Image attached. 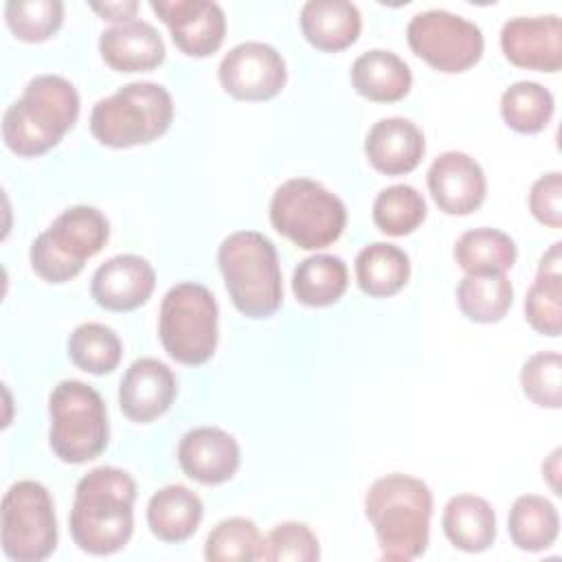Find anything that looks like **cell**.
<instances>
[{
    "label": "cell",
    "mask_w": 562,
    "mask_h": 562,
    "mask_svg": "<svg viewBox=\"0 0 562 562\" xmlns=\"http://www.w3.org/2000/svg\"><path fill=\"white\" fill-rule=\"evenodd\" d=\"M364 154L371 167L384 176L411 173L426 154L422 130L402 116L373 123L364 138Z\"/></svg>",
    "instance_id": "obj_19"
},
{
    "label": "cell",
    "mask_w": 562,
    "mask_h": 562,
    "mask_svg": "<svg viewBox=\"0 0 562 562\" xmlns=\"http://www.w3.org/2000/svg\"><path fill=\"white\" fill-rule=\"evenodd\" d=\"M501 50L509 64L538 72L562 66V24L558 15L512 18L501 29Z\"/></svg>",
    "instance_id": "obj_14"
},
{
    "label": "cell",
    "mask_w": 562,
    "mask_h": 562,
    "mask_svg": "<svg viewBox=\"0 0 562 562\" xmlns=\"http://www.w3.org/2000/svg\"><path fill=\"white\" fill-rule=\"evenodd\" d=\"M154 285L156 270L145 257L116 255L94 270L90 294L103 310L132 312L147 303Z\"/></svg>",
    "instance_id": "obj_16"
},
{
    "label": "cell",
    "mask_w": 562,
    "mask_h": 562,
    "mask_svg": "<svg viewBox=\"0 0 562 562\" xmlns=\"http://www.w3.org/2000/svg\"><path fill=\"white\" fill-rule=\"evenodd\" d=\"M426 182L435 204L448 215H470L487 195L481 165L463 151L439 154L428 169Z\"/></svg>",
    "instance_id": "obj_15"
},
{
    "label": "cell",
    "mask_w": 562,
    "mask_h": 562,
    "mask_svg": "<svg viewBox=\"0 0 562 562\" xmlns=\"http://www.w3.org/2000/svg\"><path fill=\"white\" fill-rule=\"evenodd\" d=\"M90 9L94 13H99L103 20L110 22H132L136 11H138V2L136 0H123V2H92Z\"/></svg>",
    "instance_id": "obj_39"
},
{
    "label": "cell",
    "mask_w": 562,
    "mask_h": 562,
    "mask_svg": "<svg viewBox=\"0 0 562 562\" xmlns=\"http://www.w3.org/2000/svg\"><path fill=\"white\" fill-rule=\"evenodd\" d=\"M553 94L536 81H516L501 94V116L520 134L542 132L553 116Z\"/></svg>",
    "instance_id": "obj_32"
},
{
    "label": "cell",
    "mask_w": 562,
    "mask_h": 562,
    "mask_svg": "<svg viewBox=\"0 0 562 562\" xmlns=\"http://www.w3.org/2000/svg\"><path fill=\"white\" fill-rule=\"evenodd\" d=\"M134 479L112 465H101L83 474L75 487L70 509V536L90 555L121 551L134 531Z\"/></svg>",
    "instance_id": "obj_1"
},
{
    "label": "cell",
    "mask_w": 562,
    "mask_h": 562,
    "mask_svg": "<svg viewBox=\"0 0 562 562\" xmlns=\"http://www.w3.org/2000/svg\"><path fill=\"white\" fill-rule=\"evenodd\" d=\"M154 13L167 24L173 44L189 57L213 55L226 35V18L211 0H151Z\"/></svg>",
    "instance_id": "obj_13"
},
{
    "label": "cell",
    "mask_w": 562,
    "mask_h": 562,
    "mask_svg": "<svg viewBox=\"0 0 562 562\" xmlns=\"http://www.w3.org/2000/svg\"><path fill=\"white\" fill-rule=\"evenodd\" d=\"M123 356L119 334L103 323H81L68 338V358L72 364L92 375L112 373Z\"/></svg>",
    "instance_id": "obj_31"
},
{
    "label": "cell",
    "mask_w": 562,
    "mask_h": 562,
    "mask_svg": "<svg viewBox=\"0 0 562 562\" xmlns=\"http://www.w3.org/2000/svg\"><path fill=\"white\" fill-rule=\"evenodd\" d=\"M411 50L439 72H465L472 68L485 48L481 29L443 9L415 13L406 26Z\"/></svg>",
    "instance_id": "obj_11"
},
{
    "label": "cell",
    "mask_w": 562,
    "mask_h": 562,
    "mask_svg": "<svg viewBox=\"0 0 562 562\" xmlns=\"http://www.w3.org/2000/svg\"><path fill=\"white\" fill-rule=\"evenodd\" d=\"M299 22L303 37L325 53L349 48L362 29L358 7L347 0H310L301 7Z\"/></svg>",
    "instance_id": "obj_21"
},
{
    "label": "cell",
    "mask_w": 562,
    "mask_h": 562,
    "mask_svg": "<svg viewBox=\"0 0 562 562\" xmlns=\"http://www.w3.org/2000/svg\"><path fill=\"white\" fill-rule=\"evenodd\" d=\"M514 239L498 228L465 231L454 244V261L465 274H505L516 263Z\"/></svg>",
    "instance_id": "obj_28"
},
{
    "label": "cell",
    "mask_w": 562,
    "mask_h": 562,
    "mask_svg": "<svg viewBox=\"0 0 562 562\" xmlns=\"http://www.w3.org/2000/svg\"><path fill=\"white\" fill-rule=\"evenodd\" d=\"M426 220V200L411 184H391L373 200V224L391 237L411 235Z\"/></svg>",
    "instance_id": "obj_33"
},
{
    "label": "cell",
    "mask_w": 562,
    "mask_h": 562,
    "mask_svg": "<svg viewBox=\"0 0 562 562\" xmlns=\"http://www.w3.org/2000/svg\"><path fill=\"white\" fill-rule=\"evenodd\" d=\"M110 237L105 215L88 204L61 211L53 224L42 231L29 250L31 268L48 283L75 279L86 261L103 250Z\"/></svg>",
    "instance_id": "obj_7"
},
{
    "label": "cell",
    "mask_w": 562,
    "mask_h": 562,
    "mask_svg": "<svg viewBox=\"0 0 562 562\" xmlns=\"http://www.w3.org/2000/svg\"><path fill=\"white\" fill-rule=\"evenodd\" d=\"M204 516V505L195 492L184 485H165L147 503L149 531L162 542L189 540Z\"/></svg>",
    "instance_id": "obj_24"
},
{
    "label": "cell",
    "mask_w": 562,
    "mask_h": 562,
    "mask_svg": "<svg viewBox=\"0 0 562 562\" xmlns=\"http://www.w3.org/2000/svg\"><path fill=\"white\" fill-rule=\"evenodd\" d=\"M222 88L239 101H268L277 97L288 79L281 53L263 42H241L220 61Z\"/></svg>",
    "instance_id": "obj_12"
},
{
    "label": "cell",
    "mask_w": 562,
    "mask_h": 562,
    "mask_svg": "<svg viewBox=\"0 0 562 562\" xmlns=\"http://www.w3.org/2000/svg\"><path fill=\"white\" fill-rule=\"evenodd\" d=\"M413 75L408 64L384 48H371L356 57L351 66L353 90L375 103H395L411 90Z\"/></svg>",
    "instance_id": "obj_22"
},
{
    "label": "cell",
    "mask_w": 562,
    "mask_h": 562,
    "mask_svg": "<svg viewBox=\"0 0 562 562\" xmlns=\"http://www.w3.org/2000/svg\"><path fill=\"white\" fill-rule=\"evenodd\" d=\"M562 244L555 241L540 257L536 281L525 294V321L542 336L562 331Z\"/></svg>",
    "instance_id": "obj_23"
},
{
    "label": "cell",
    "mask_w": 562,
    "mask_h": 562,
    "mask_svg": "<svg viewBox=\"0 0 562 562\" xmlns=\"http://www.w3.org/2000/svg\"><path fill=\"white\" fill-rule=\"evenodd\" d=\"M48 443L64 463L81 465L97 459L110 439L105 404L90 384L64 380L48 395Z\"/></svg>",
    "instance_id": "obj_8"
},
{
    "label": "cell",
    "mask_w": 562,
    "mask_h": 562,
    "mask_svg": "<svg viewBox=\"0 0 562 562\" xmlns=\"http://www.w3.org/2000/svg\"><path fill=\"white\" fill-rule=\"evenodd\" d=\"M441 527L450 544L465 553H481L496 540V514L476 494L452 496L443 507Z\"/></svg>",
    "instance_id": "obj_25"
},
{
    "label": "cell",
    "mask_w": 562,
    "mask_h": 562,
    "mask_svg": "<svg viewBox=\"0 0 562 562\" xmlns=\"http://www.w3.org/2000/svg\"><path fill=\"white\" fill-rule=\"evenodd\" d=\"M364 514L375 531L384 560H415L430 538L432 492L411 474H384L364 496Z\"/></svg>",
    "instance_id": "obj_2"
},
{
    "label": "cell",
    "mask_w": 562,
    "mask_h": 562,
    "mask_svg": "<svg viewBox=\"0 0 562 562\" xmlns=\"http://www.w3.org/2000/svg\"><path fill=\"white\" fill-rule=\"evenodd\" d=\"M178 393L173 371L156 358H138L119 386V406L130 422L149 424L165 415Z\"/></svg>",
    "instance_id": "obj_17"
},
{
    "label": "cell",
    "mask_w": 562,
    "mask_h": 562,
    "mask_svg": "<svg viewBox=\"0 0 562 562\" xmlns=\"http://www.w3.org/2000/svg\"><path fill=\"white\" fill-rule=\"evenodd\" d=\"M263 536L248 518L233 516L220 520L204 542L209 562H248L263 558Z\"/></svg>",
    "instance_id": "obj_34"
},
{
    "label": "cell",
    "mask_w": 562,
    "mask_h": 562,
    "mask_svg": "<svg viewBox=\"0 0 562 562\" xmlns=\"http://www.w3.org/2000/svg\"><path fill=\"white\" fill-rule=\"evenodd\" d=\"M507 531L516 549L529 553L544 551L555 542L560 531L558 509L544 496H518L507 516Z\"/></svg>",
    "instance_id": "obj_29"
},
{
    "label": "cell",
    "mask_w": 562,
    "mask_h": 562,
    "mask_svg": "<svg viewBox=\"0 0 562 562\" xmlns=\"http://www.w3.org/2000/svg\"><path fill=\"white\" fill-rule=\"evenodd\" d=\"M459 310L474 323H498L514 303L505 274H465L457 285Z\"/></svg>",
    "instance_id": "obj_30"
},
{
    "label": "cell",
    "mask_w": 562,
    "mask_h": 562,
    "mask_svg": "<svg viewBox=\"0 0 562 562\" xmlns=\"http://www.w3.org/2000/svg\"><path fill=\"white\" fill-rule=\"evenodd\" d=\"M171 121L173 101L169 90L154 81H132L94 103L90 132L105 147L127 149L160 138Z\"/></svg>",
    "instance_id": "obj_5"
},
{
    "label": "cell",
    "mask_w": 562,
    "mask_h": 562,
    "mask_svg": "<svg viewBox=\"0 0 562 562\" xmlns=\"http://www.w3.org/2000/svg\"><path fill=\"white\" fill-rule=\"evenodd\" d=\"M272 228L303 250L331 246L345 231L342 200L310 178H290L270 200Z\"/></svg>",
    "instance_id": "obj_6"
},
{
    "label": "cell",
    "mask_w": 562,
    "mask_h": 562,
    "mask_svg": "<svg viewBox=\"0 0 562 562\" xmlns=\"http://www.w3.org/2000/svg\"><path fill=\"white\" fill-rule=\"evenodd\" d=\"M408 277L411 259L395 244L373 241L356 257V281L360 290L373 299L397 294L408 283Z\"/></svg>",
    "instance_id": "obj_26"
},
{
    "label": "cell",
    "mask_w": 562,
    "mask_h": 562,
    "mask_svg": "<svg viewBox=\"0 0 562 562\" xmlns=\"http://www.w3.org/2000/svg\"><path fill=\"white\" fill-rule=\"evenodd\" d=\"M0 540L4 555L15 562H42L55 551V505L42 483L26 479L4 492Z\"/></svg>",
    "instance_id": "obj_10"
},
{
    "label": "cell",
    "mask_w": 562,
    "mask_h": 562,
    "mask_svg": "<svg viewBox=\"0 0 562 562\" xmlns=\"http://www.w3.org/2000/svg\"><path fill=\"white\" fill-rule=\"evenodd\" d=\"M158 336L180 364L200 367L213 358L217 347V303L202 283L184 281L162 296Z\"/></svg>",
    "instance_id": "obj_9"
},
{
    "label": "cell",
    "mask_w": 562,
    "mask_h": 562,
    "mask_svg": "<svg viewBox=\"0 0 562 562\" xmlns=\"http://www.w3.org/2000/svg\"><path fill=\"white\" fill-rule=\"evenodd\" d=\"M4 20L11 33L29 44L46 42L64 22V2L59 0H9Z\"/></svg>",
    "instance_id": "obj_35"
},
{
    "label": "cell",
    "mask_w": 562,
    "mask_h": 562,
    "mask_svg": "<svg viewBox=\"0 0 562 562\" xmlns=\"http://www.w3.org/2000/svg\"><path fill=\"white\" fill-rule=\"evenodd\" d=\"M241 461L237 439L215 426L189 430L178 446V463L182 472L202 483L220 485L235 476Z\"/></svg>",
    "instance_id": "obj_18"
},
{
    "label": "cell",
    "mask_w": 562,
    "mask_h": 562,
    "mask_svg": "<svg viewBox=\"0 0 562 562\" xmlns=\"http://www.w3.org/2000/svg\"><path fill=\"white\" fill-rule=\"evenodd\" d=\"M522 393L542 408L562 406V356L558 351H538L520 369Z\"/></svg>",
    "instance_id": "obj_36"
},
{
    "label": "cell",
    "mask_w": 562,
    "mask_h": 562,
    "mask_svg": "<svg viewBox=\"0 0 562 562\" xmlns=\"http://www.w3.org/2000/svg\"><path fill=\"white\" fill-rule=\"evenodd\" d=\"M77 116V88L59 75H37L2 116L4 145L22 158L42 156L64 138Z\"/></svg>",
    "instance_id": "obj_3"
},
{
    "label": "cell",
    "mask_w": 562,
    "mask_h": 562,
    "mask_svg": "<svg viewBox=\"0 0 562 562\" xmlns=\"http://www.w3.org/2000/svg\"><path fill=\"white\" fill-rule=\"evenodd\" d=\"M529 211L540 224L549 228L562 226V173L560 171L544 173L531 184Z\"/></svg>",
    "instance_id": "obj_38"
},
{
    "label": "cell",
    "mask_w": 562,
    "mask_h": 562,
    "mask_svg": "<svg viewBox=\"0 0 562 562\" xmlns=\"http://www.w3.org/2000/svg\"><path fill=\"white\" fill-rule=\"evenodd\" d=\"M103 61L116 72H145L165 61V42L145 20H132L105 29L99 37Z\"/></svg>",
    "instance_id": "obj_20"
},
{
    "label": "cell",
    "mask_w": 562,
    "mask_h": 562,
    "mask_svg": "<svg viewBox=\"0 0 562 562\" xmlns=\"http://www.w3.org/2000/svg\"><path fill=\"white\" fill-rule=\"evenodd\" d=\"M349 285L347 263L336 255H312L292 274V292L307 307H327L340 301Z\"/></svg>",
    "instance_id": "obj_27"
},
{
    "label": "cell",
    "mask_w": 562,
    "mask_h": 562,
    "mask_svg": "<svg viewBox=\"0 0 562 562\" xmlns=\"http://www.w3.org/2000/svg\"><path fill=\"white\" fill-rule=\"evenodd\" d=\"M217 266L233 305L244 316L270 318L281 307L279 255L263 233H231L217 248Z\"/></svg>",
    "instance_id": "obj_4"
},
{
    "label": "cell",
    "mask_w": 562,
    "mask_h": 562,
    "mask_svg": "<svg viewBox=\"0 0 562 562\" xmlns=\"http://www.w3.org/2000/svg\"><path fill=\"white\" fill-rule=\"evenodd\" d=\"M542 474L547 476V481H549L551 490H553L555 494H560V485H558V474H560V450H553V452H551L549 461L542 465Z\"/></svg>",
    "instance_id": "obj_40"
},
{
    "label": "cell",
    "mask_w": 562,
    "mask_h": 562,
    "mask_svg": "<svg viewBox=\"0 0 562 562\" xmlns=\"http://www.w3.org/2000/svg\"><path fill=\"white\" fill-rule=\"evenodd\" d=\"M321 558L318 538L305 522H281L272 527L268 538L263 540V558L272 562H316Z\"/></svg>",
    "instance_id": "obj_37"
}]
</instances>
